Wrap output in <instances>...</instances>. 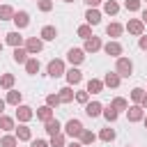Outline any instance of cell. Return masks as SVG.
Segmentation results:
<instances>
[{
  "mask_svg": "<svg viewBox=\"0 0 147 147\" xmlns=\"http://www.w3.org/2000/svg\"><path fill=\"white\" fill-rule=\"evenodd\" d=\"M85 2H87V5H96L99 0H85Z\"/></svg>",
  "mask_w": 147,
  "mask_h": 147,
  "instance_id": "obj_42",
  "label": "cell"
},
{
  "mask_svg": "<svg viewBox=\"0 0 147 147\" xmlns=\"http://www.w3.org/2000/svg\"><path fill=\"white\" fill-rule=\"evenodd\" d=\"M67 2H71V0H67Z\"/></svg>",
  "mask_w": 147,
  "mask_h": 147,
  "instance_id": "obj_46",
  "label": "cell"
},
{
  "mask_svg": "<svg viewBox=\"0 0 147 147\" xmlns=\"http://www.w3.org/2000/svg\"><path fill=\"white\" fill-rule=\"evenodd\" d=\"M0 124H2L5 129H9V126H11V119H7V117H2V122H0Z\"/></svg>",
  "mask_w": 147,
  "mask_h": 147,
  "instance_id": "obj_37",
  "label": "cell"
},
{
  "mask_svg": "<svg viewBox=\"0 0 147 147\" xmlns=\"http://www.w3.org/2000/svg\"><path fill=\"white\" fill-rule=\"evenodd\" d=\"M129 30L138 34V32H140V23H138V21H133V23H129Z\"/></svg>",
  "mask_w": 147,
  "mask_h": 147,
  "instance_id": "obj_21",
  "label": "cell"
},
{
  "mask_svg": "<svg viewBox=\"0 0 147 147\" xmlns=\"http://www.w3.org/2000/svg\"><path fill=\"white\" fill-rule=\"evenodd\" d=\"M106 11H108V14H115V11H117V5H115V2H108V5H106Z\"/></svg>",
  "mask_w": 147,
  "mask_h": 147,
  "instance_id": "obj_24",
  "label": "cell"
},
{
  "mask_svg": "<svg viewBox=\"0 0 147 147\" xmlns=\"http://www.w3.org/2000/svg\"><path fill=\"white\" fill-rule=\"evenodd\" d=\"M18 117L21 119H28L30 117V108H18Z\"/></svg>",
  "mask_w": 147,
  "mask_h": 147,
  "instance_id": "obj_20",
  "label": "cell"
},
{
  "mask_svg": "<svg viewBox=\"0 0 147 147\" xmlns=\"http://www.w3.org/2000/svg\"><path fill=\"white\" fill-rule=\"evenodd\" d=\"M119 51H122V48H119L117 44H108V46H106V53H113V55H119Z\"/></svg>",
  "mask_w": 147,
  "mask_h": 147,
  "instance_id": "obj_12",
  "label": "cell"
},
{
  "mask_svg": "<svg viewBox=\"0 0 147 147\" xmlns=\"http://www.w3.org/2000/svg\"><path fill=\"white\" fill-rule=\"evenodd\" d=\"M18 99H21V94H16V92L9 94V101H11V103H18Z\"/></svg>",
  "mask_w": 147,
  "mask_h": 147,
  "instance_id": "obj_30",
  "label": "cell"
},
{
  "mask_svg": "<svg viewBox=\"0 0 147 147\" xmlns=\"http://www.w3.org/2000/svg\"><path fill=\"white\" fill-rule=\"evenodd\" d=\"M119 32H122V28H119V25H115V23H113V25H108V34H113V37H117Z\"/></svg>",
  "mask_w": 147,
  "mask_h": 147,
  "instance_id": "obj_15",
  "label": "cell"
},
{
  "mask_svg": "<svg viewBox=\"0 0 147 147\" xmlns=\"http://www.w3.org/2000/svg\"><path fill=\"white\" fill-rule=\"evenodd\" d=\"M106 83H108V85H113V87H115V85H117V83H119V80H117V76H113V74H108V76H106Z\"/></svg>",
  "mask_w": 147,
  "mask_h": 147,
  "instance_id": "obj_18",
  "label": "cell"
},
{
  "mask_svg": "<svg viewBox=\"0 0 147 147\" xmlns=\"http://www.w3.org/2000/svg\"><path fill=\"white\" fill-rule=\"evenodd\" d=\"M101 138H103V140H113V138H115V133H113L110 129H106V131L101 133Z\"/></svg>",
  "mask_w": 147,
  "mask_h": 147,
  "instance_id": "obj_23",
  "label": "cell"
},
{
  "mask_svg": "<svg viewBox=\"0 0 147 147\" xmlns=\"http://www.w3.org/2000/svg\"><path fill=\"white\" fill-rule=\"evenodd\" d=\"M126 7L129 9H138V0H126Z\"/></svg>",
  "mask_w": 147,
  "mask_h": 147,
  "instance_id": "obj_32",
  "label": "cell"
},
{
  "mask_svg": "<svg viewBox=\"0 0 147 147\" xmlns=\"http://www.w3.org/2000/svg\"><path fill=\"white\" fill-rule=\"evenodd\" d=\"M83 140H85V142H92L94 136H92V133H83Z\"/></svg>",
  "mask_w": 147,
  "mask_h": 147,
  "instance_id": "obj_38",
  "label": "cell"
},
{
  "mask_svg": "<svg viewBox=\"0 0 147 147\" xmlns=\"http://www.w3.org/2000/svg\"><path fill=\"white\" fill-rule=\"evenodd\" d=\"M133 99H136V101L142 99V90H133Z\"/></svg>",
  "mask_w": 147,
  "mask_h": 147,
  "instance_id": "obj_36",
  "label": "cell"
},
{
  "mask_svg": "<svg viewBox=\"0 0 147 147\" xmlns=\"http://www.w3.org/2000/svg\"><path fill=\"white\" fill-rule=\"evenodd\" d=\"M60 99H62V101H69V99H71V92H69V90H62Z\"/></svg>",
  "mask_w": 147,
  "mask_h": 147,
  "instance_id": "obj_25",
  "label": "cell"
},
{
  "mask_svg": "<svg viewBox=\"0 0 147 147\" xmlns=\"http://www.w3.org/2000/svg\"><path fill=\"white\" fill-rule=\"evenodd\" d=\"M71 147H80V145H71Z\"/></svg>",
  "mask_w": 147,
  "mask_h": 147,
  "instance_id": "obj_45",
  "label": "cell"
},
{
  "mask_svg": "<svg viewBox=\"0 0 147 147\" xmlns=\"http://www.w3.org/2000/svg\"><path fill=\"white\" fill-rule=\"evenodd\" d=\"M2 108H5V103H2V101H0V113H2Z\"/></svg>",
  "mask_w": 147,
  "mask_h": 147,
  "instance_id": "obj_44",
  "label": "cell"
},
{
  "mask_svg": "<svg viewBox=\"0 0 147 147\" xmlns=\"http://www.w3.org/2000/svg\"><path fill=\"white\" fill-rule=\"evenodd\" d=\"M48 74H51V76H60V74H62V62H57V60L51 62V64H48Z\"/></svg>",
  "mask_w": 147,
  "mask_h": 147,
  "instance_id": "obj_2",
  "label": "cell"
},
{
  "mask_svg": "<svg viewBox=\"0 0 147 147\" xmlns=\"http://www.w3.org/2000/svg\"><path fill=\"white\" fill-rule=\"evenodd\" d=\"M14 21H16L18 28H25V25H28V14H25V11H18V14L14 16Z\"/></svg>",
  "mask_w": 147,
  "mask_h": 147,
  "instance_id": "obj_3",
  "label": "cell"
},
{
  "mask_svg": "<svg viewBox=\"0 0 147 147\" xmlns=\"http://www.w3.org/2000/svg\"><path fill=\"white\" fill-rule=\"evenodd\" d=\"M140 46H142V48H147V37H145V39H140Z\"/></svg>",
  "mask_w": 147,
  "mask_h": 147,
  "instance_id": "obj_41",
  "label": "cell"
},
{
  "mask_svg": "<svg viewBox=\"0 0 147 147\" xmlns=\"http://www.w3.org/2000/svg\"><path fill=\"white\" fill-rule=\"evenodd\" d=\"M67 78H69L71 83H78V80H80V71H78V69H71V71L67 74Z\"/></svg>",
  "mask_w": 147,
  "mask_h": 147,
  "instance_id": "obj_7",
  "label": "cell"
},
{
  "mask_svg": "<svg viewBox=\"0 0 147 147\" xmlns=\"http://www.w3.org/2000/svg\"><path fill=\"white\" fill-rule=\"evenodd\" d=\"M117 69L122 71V76H129V74H131V62H129V60H119Z\"/></svg>",
  "mask_w": 147,
  "mask_h": 147,
  "instance_id": "obj_4",
  "label": "cell"
},
{
  "mask_svg": "<svg viewBox=\"0 0 147 147\" xmlns=\"http://www.w3.org/2000/svg\"><path fill=\"white\" fill-rule=\"evenodd\" d=\"M106 117H108V119H115V117H117V113H115L113 108H106Z\"/></svg>",
  "mask_w": 147,
  "mask_h": 147,
  "instance_id": "obj_27",
  "label": "cell"
},
{
  "mask_svg": "<svg viewBox=\"0 0 147 147\" xmlns=\"http://www.w3.org/2000/svg\"><path fill=\"white\" fill-rule=\"evenodd\" d=\"M2 145H5V147H14V138H5Z\"/></svg>",
  "mask_w": 147,
  "mask_h": 147,
  "instance_id": "obj_33",
  "label": "cell"
},
{
  "mask_svg": "<svg viewBox=\"0 0 147 147\" xmlns=\"http://www.w3.org/2000/svg\"><path fill=\"white\" fill-rule=\"evenodd\" d=\"M41 9H51V2L48 0H41Z\"/></svg>",
  "mask_w": 147,
  "mask_h": 147,
  "instance_id": "obj_40",
  "label": "cell"
},
{
  "mask_svg": "<svg viewBox=\"0 0 147 147\" xmlns=\"http://www.w3.org/2000/svg\"><path fill=\"white\" fill-rule=\"evenodd\" d=\"M14 60H16V62H25V51L16 48V51H14Z\"/></svg>",
  "mask_w": 147,
  "mask_h": 147,
  "instance_id": "obj_13",
  "label": "cell"
},
{
  "mask_svg": "<svg viewBox=\"0 0 147 147\" xmlns=\"http://www.w3.org/2000/svg\"><path fill=\"white\" fill-rule=\"evenodd\" d=\"M0 16H2V18L11 16V9H9V7H2V9H0Z\"/></svg>",
  "mask_w": 147,
  "mask_h": 147,
  "instance_id": "obj_29",
  "label": "cell"
},
{
  "mask_svg": "<svg viewBox=\"0 0 147 147\" xmlns=\"http://www.w3.org/2000/svg\"><path fill=\"white\" fill-rule=\"evenodd\" d=\"M2 85L9 87V85H11V76H5V78H2Z\"/></svg>",
  "mask_w": 147,
  "mask_h": 147,
  "instance_id": "obj_35",
  "label": "cell"
},
{
  "mask_svg": "<svg viewBox=\"0 0 147 147\" xmlns=\"http://www.w3.org/2000/svg\"><path fill=\"white\" fill-rule=\"evenodd\" d=\"M32 147H46V142H44V140H34V142H32Z\"/></svg>",
  "mask_w": 147,
  "mask_h": 147,
  "instance_id": "obj_39",
  "label": "cell"
},
{
  "mask_svg": "<svg viewBox=\"0 0 147 147\" xmlns=\"http://www.w3.org/2000/svg\"><path fill=\"white\" fill-rule=\"evenodd\" d=\"M142 18H145V21H147V9H145V14H142Z\"/></svg>",
  "mask_w": 147,
  "mask_h": 147,
  "instance_id": "obj_43",
  "label": "cell"
},
{
  "mask_svg": "<svg viewBox=\"0 0 147 147\" xmlns=\"http://www.w3.org/2000/svg\"><path fill=\"white\" fill-rule=\"evenodd\" d=\"M67 131H69L71 136H78V133H83V126H80L78 119H71V122L67 124Z\"/></svg>",
  "mask_w": 147,
  "mask_h": 147,
  "instance_id": "obj_1",
  "label": "cell"
},
{
  "mask_svg": "<svg viewBox=\"0 0 147 147\" xmlns=\"http://www.w3.org/2000/svg\"><path fill=\"white\" fill-rule=\"evenodd\" d=\"M129 117H131V119H140V108H131Z\"/></svg>",
  "mask_w": 147,
  "mask_h": 147,
  "instance_id": "obj_22",
  "label": "cell"
},
{
  "mask_svg": "<svg viewBox=\"0 0 147 147\" xmlns=\"http://www.w3.org/2000/svg\"><path fill=\"white\" fill-rule=\"evenodd\" d=\"M99 18H101L99 11H92V9L87 11V21H90V23H99Z\"/></svg>",
  "mask_w": 147,
  "mask_h": 147,
  "instance_id": "obj_9",
  "label": "cell"
},
{
  "mask_svg": "<svg viewBox=\"0 0 147 147\" xmlns=\"http://www.w3.org/2000/svg\"><path fill=\"white\" fill-rule=\"evenodd\" d=\"M7 41H9V44H14V46H16V44H21V37H18V34H16V32H11V34H7Z\"/></svg>",
  "mask_w": 147,
  "mask_h": 147,
  "instance_id": "obj_16",
  "label": "cell"
},
{
  "mask_svg": "<svg viewBox=\"0 0 147 147\" xmlns=\"http://www.w3.org/2000/svg\"><path fill=\"white\" fill-rule=\"evenodd\" d=\"M39 48H41V44H39L37 39H30V41H28V51L34 53V51H39Z\"/></svg>",
  "mask_w": 147,
  "mask_h": 147,
  "instance_id": "obj_11",
  "label": "cell"
},
{
  "mask_svg": "<svg viewBox=\"0 0 147 147\" xmlns=\"http://www.w3.org/2000/svg\"><path fill=\"white\" fill-rule=\"evenodd\" d=\"M78 32H80V37H87V34H90V28H85V25H83Z\"/></svg>",
  "mask_w": 147,
  "mask_h": 147,
  "instance_id": "obj_34",
  "label": "cell"
},
{
  "mask_svg": "<svg viewBox=\"0 0 147 147\" xmlns=\"http://www.w3.org/2000/svg\"><path fill=\"white\" fill-rule=\"evenodd\" d=\"M101 90V83L99 80H90V92H99Z\"/></svg>",
  "mask_w": 147,
  "mask_h": 147,
  "instance_id": "obj_19",
  "label": "cell"
},
{
  "mask_svg": "<svg viewBox=\"0 0 147 147\" xmlns=\"http://www.w3.org/2000/svg\"><path fill=\"white\" fill-rule=\"evenodd\" d=\"M28 136H30V131H28L25 126H21V129H18V138H28Z\"/></svg>",
  "mask_w": 147,
  "mask_h": 147,
  "instance_id": "obj_28",
  "label": "cell"
},
{
  "mask_svg": "<svg viewBox=\"0 0 147 147\" xmlns=\"http://www.w3.org/2000/svg\"><path fill=\"white\" fill-rule=\"evenodd\" d=\"M99 46H101L99 39H87V46H85V48H87V51H96Z\"/></svg>",
  "mask_w": 147,
  "mask_h": 147,
  "instance_id": "obj_10",
  "label": "cell"
},
{
  "mask_svg": "<svg viewBox=\"0 0 147 147\" xmlns=\"http://www.w3.org/2000/svg\"><path fill=\"white\" fill-rule=\"evenodd\" d=\"M41 37H44V39H55V28H44Z\"/></svg>",
  "mask_w": 147,
  "mask_h": 147,
  "instance_id": "obj_8",
  "label": "cell"
},
{
  "mask_svg": "<svg viewBox=\"0 0 147 147\" xmlns=\"http://www.w3.org/2000/svg\"><path fill=\"white\" fill-rule=\"evenodd\" d=\"M37 69H39V62H34V60H30V62H28V71H30V74H34Z\"/></svg>",
  "mask_w": 147,
  "mask_h": 147,
  "instance_id": "obj_17",
  "label": "cell"
},
{
  "mask_svg": "<svg viewBox=\"0 0 147 147\" xmlns=\"http://www.w3.org/2000/svg\"><path fill=\"white\" fill-rule=\"evenodd\" d=\"M69 60H71V62H80V60H83V53H80V51H71V53H69Z\"/></svg>",
  "mask_w": 147,
  "mask_h": 147,
  "instance_id": "obj_14",
  "label": "cell"
},
{
  "mask_svg": "<svg viewBox=\"0 0 147 147\" xmlns=\"http://www.w3.org/2000/svg\"><path fill=\"white\" fill-rule=\"evenodd\" d=\"M0 48H2V44H0Z\"/></svg>",
  "mask_w": 147,
  "mask_h": 147,
  "instance_id": "obj_47",
  "label": "cell"
},
{
  "mask_svg": "<svg viewBox=\"0 0 147 147\" xmlns=\"http://www.w3.org/2000/svg\"><path fill=\"white\" fill-rule=\"evenodd\" d=\"M99 110H101V106H99V103H90L85 113H87L90 117H96V115H99Z\"/></svg>",
  "mask_w": 147,
  "mask_h": 147,
  "instance_id": "obj_5",
  "label": "cell"
},
{
  "mask_svg": "<svg viewBox=\"0 0 147 147\" xmlns=\"http://www.w3.org/2000/svg\"><path fill=\"white\" fill-rule=\"evenodd\" d=\"M115 108H126V101L124 99H115Z\"/></svg>",
  "mask_w": 147,
  "mask_h": 147,
  "instance_id": "obj_31",
  "label": "cell"
},
{
  "mask_svg": "<svg viewBox=\"0 0 147 147\" xmlns=\"http://www.w3.org/2000/svg\"><path fill=\"white\" fill-rule=\"evenodd\" d=\"M39 117L48 119V117H51V110H48V108H41V110H39Z\"/></svg>",
  "mask_w": 147,
  "mask_h": 147,
  "instance_id": "obj_26",
  "label": "cell"
},
{
  "mask_svg": "<svg viewBox=\"0 0 147 147\" xmlns=\"http://www.w3.org/2000/svg\"><path fill=\"white\" fill-rule=\"evenodd\" d=\"M46 131H48L51 136H55V133L60 131V124H57V119H55V122H48V124H46Z\"/></svg>",
  "mask_w": 147,
  "mask_h": 147,
  "instance_id": "obj_6",
  "label": "cell"
}]
</instances>
